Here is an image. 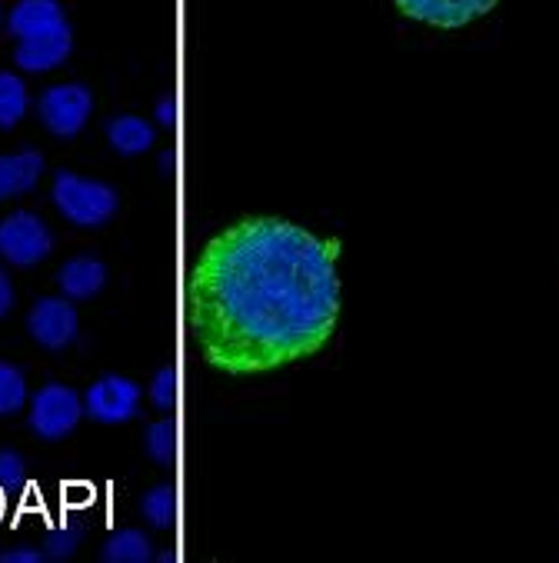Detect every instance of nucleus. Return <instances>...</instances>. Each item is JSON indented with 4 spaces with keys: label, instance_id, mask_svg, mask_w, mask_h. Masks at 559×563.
I'll return each mask as SVG.
<instances>
[{
    "label": "nucleus",
    "instance_id": "obj_15",
    "mask_svg": "<svg viewBox=\"0 0 559 563\" xmlns=\"http://www.w3.org/2000/svg\"><path fill=\"white\" fill-rule=\"evenodd\" d=\"M27 110V87L14 74H0V128H14Z\"/></svg>",
    "mask_w": 559,
    "mask_h": 563
},
{
    "label": "nucleus",
    "instance_id": "obj_14",
    "mask_svg": "<svg viewBox=\"0 0 559 563\" xmlns=\"http://www.w3.org/2000/svg\"><path fill=\"white\" fill-rule=\"evenodd\" d=\"M150 556H154L150 540L141 530H121V533L110 537L107 547H103V560L107 563H144Z\"/></svg>",
    "mask_w": 559,
    "mask_h": 563
},
{
    "label": "nucleus",
    "instance_id": "obj_16",
    "mask_svg": "<svg viewBox=\"0 0 559 563\" xmlns=\"http://www.w3.org/2000/svg\"><path fill=\"white\" fill-rule=\"evenodd\" d=\"M141 510H144V517H147L157 530L174 527V520H177V490H174L170 484L154 487V490L144 497Z\"/></svg>",
    "mask_w": 559,
    "mask_h": 563
},
{
    "label": "nucleus",
    "instance_id": "obj_19",
    "mask_svg": "<svg viewBox=\"0 0 559 563\" xmlns=\"http://www.w3.org/2000/svg\"><path fill=\"white\" fill-rule=\"evenodd\" d=\"M150 400H154V407H160V410H174V404H177V374H174V367H164V371L154 377V384H150Z\"/></svg>",
    "mask_w": 559,
    "mask_h": 563
},
{
    "label": "nucleus",
    "instance_id": "obj_7",
    "mask_svg": "<svg viewBox=\"0 0 559 563\" xmlns=\"http://www.w3.org/2000/svg\"><path fill=\"white\" fill-rule=\"evenodd\" d=\"M27 330L44 351H64L77 341V310L64 297H44L34 303Z\"/></svg>",
    "mask_w": 559,
    "mask_h": 563
},
{
    "label": "nucleus",
    "instance_id": "obj_3",
    "mask_svg": "<svg viewBox=\"0 0 559 563\" xmlns=\"http://www.w3.org/2000/svg\"><path fill=\"white\" fill-rule=\"evenodd\" d=\"M51 251H54V238L37 213L18 210V213L0 220V257H4L8 264L34 267V264L47 261Z\"/></svg>",
    "mask_w": 559,
    "mask_h": 563
},
{
    "label": "nucleus",
    "instance_id": "obj_11",
    "mask_svg": "<svg viewBox=\"0 0 559 563\" xmlns=\"http://www.w3.org/2000/svg\"><path fill=\"white\" fill-rule=\"evenodd\" d=\"M64 24H67V18H64V8L57 4V0H21V4H14L11 21H8V27L18 41L64 27Z\"/></svg>",
    "mask_w": 559,
    "mask_h": 563
},
{
    "label": "nucleus",
    "instance_id": "obj_22",
    "mask_svg": "<svg viewBox=\"0 0 559 563\" xmlns=\"http://www.w3.org/2000/svg\"><path fill=\"white\" fill-rule=\"evenodd\" d=\"M0 560L4 563H37L41 550H8V553H0Z\"/></svg>",
    "mask_w": 559,
    "mask_h": 563
},
{
    "label": "nucleus",
    "instance_id": "obj_17",
    "mask_svg": "<svg viewBox=\"0 0 559 563\" xmlns=\"http://www.w3.org/2000/svg\"><path fill=\"white\" fill-rule=\"evenodd\" d=\"M27 400V380L18 367L0 364V417H11Z\"/></svg>",
    "mask_w": 559,
    "mask_h": 563
},
{
    "label": "nucleus",
    "instance_id": "obj_12",
    "mask_svg": "<svg viewBox=\"0 0 559 563\" xmlns=\"http://www.w3.org/2000/svg\"><path fill=\"white\" fill-rule=\"evenodd\" d=\"M107 284V267L97 257H70L60 267V290L74 300H87L100 294Z\"/></svg>",
    "mask_w": 559,
    "mask_h": 563
},
{
    "label": "nucleus",
    "instance_id": "obj_8",
    "mask_svg": "<svg viewBox=\"0 0 559 563\" xmlns=\"http://www.w3.org/2000/svg\"><path fill=\"white\" fill-rule=\"evenodd\" d=\"M500 0H396V8L429 27H463L490 14Z\"/></svg>",
    "mask_w": 559,
    "mask_h": 563
},
{
    "label": "nucleus",
    "instance_id": "obj_5",
    "mask_svg": "<svg viewBox=\"0 0 559 563\" xmlns=\"http://www.w3.org/2000/svg\"><path fill=\"white\" fill-rule=\"evenodd\" d=\"M93 107V93L83 84H57L51 90H44L37 114L44 121V128L57 137H74L83 131L87 118Z\"/></svg>",
    "mask_w": 559,
    "mask_h": 563
},
{
    "label": "nucleus",
    "instance_id": "obj_6",
    "mask_svg": "<svg viewBox=\"0 0 559 563\" xmlns=\"http://www.w3.org/2000/svg\"><path fill=\"white\" fill-rule=\"evenodd\" d=\"M137 407H141V387L118 374L93 380L83 397V410L100 423H124L137 413Z\"/></svg>",
    "mask_w": 559,
    "mask_h": 563
},
{
    "label": "nucleus",
    "instance_id": "obj_9",
    "mask_svg": "<svg viewBox=\"0 0 559 563\" xmlns=\"http://www.w3.org/2000/svg\"><path fill=\"white\" fill-rule=\"evenodd\" d=\"M70 54V27H54V31H44V34H34V37H21L18 51H14V64L24 67V70H54L57 64H64Z\"/></svg>",
    "mask_w": 559,
    "mask_h": 563
},
{
    "label": "nucleus",
    "instance_id": "obj_1",
    "mask_svg": "<svg viewBox=\"0 0 559 563\" xmlns=\"http://www.w3.org/2000/svg\"><path fill=\"white\" fill-rule=\"evenodd\" d=\"M340 317L337 244L254 217L213 238L187 280V330L206 364L260 374L316 354Z\"/></svg>",
    "mask_w": 559,
    "mask_h": 563
},
{
    "label": "nucleus",
    "instance_id": "obj_20",
    "mask_svg": "<svg viewBox=\"0 0 559 563\" xmlns=\"http://www.w3.org/2000/svg\"><path fill=\"white\" fill-rule=\"evenodd\" d=\"M27 477V467L18 454H0V487L4 490H18Z\"/></svg>",
    "mask_w": 559,
    "mask_h": 563
},
{
    "label": "nucleus",
    "instance_id": "obj_10",
    "mask_svg": "<svg viewBox=\"0 0 559 563\" xmlns=\"http://www.w3.org/2000/svg\"><path fill=\"white\" fill-rule=\"evenodd\" d=\"M44 174L41 151H21L0 157V200H11L21 194H31Z\"/></svg>",
    "mask_w": 559,
    "mask_h": 563
},
{
    "label": "nucleus",
    "instance_id": "obj_2",
    "mask_svg": "<svg viewBox=\"0 0 559 563\" xmlns=\"http://www.w3.org/2000/svg\"><path fill=\"white\" fill-rule=\"evenodd\" d=\"M54 203L57 210L77 223V228H100L118 213V190L100 180H83L70 170H60L54 177Z\"/></svg>",
    "mask_w": 559,
    "mask_h": 563
},
{
    "label": "nucleus",
    "instance_id": "obj_18",
    "mask_svg": "<svg viewBox=\"0 0 559 563\" xmlns=\"http://www.w3.org/2000/svg\"><path fill=\"white\" fill-rule=\"evenodd\" d=\"M147 454L157 464H174L177 457V427L170 420H157L147 427Z\"/></svg>",
    "mask_w": 559,
    "mask_h": 563
},
{
    "label": "nucleus",
    "instance_id": "obj_4",
    "mask_svg": "<svg viewBox=\"0 0 559 563\" xmlns=\"http://www.w3.org/2000/svg\"><path fill=\"white\" fill-rule=\"evenodd\" d=\"M80 417H83V400L64 384H47L31 400V430L41 440L67 437L80 423Z\"/></svg>",
    "mask_w": 559,
    "mask_h": 563
},
{
    "label": "nucleus",
    "instance_id": "obj_13",
    "mask_svg": "<svg viewBox=\"0 0 559 563\" xmlns=\"http://www.w3.org/2000/svg\"><path fill=\"white\" fill-rule=\"evenodd\" d=\"M107 141H110V147H114L118 154L137 157V154L150 151L154 128L147 121H141V118H134V114H124V118H114V121L107 124Z\"/></svg>",
    "mask_w": 559,
    "mask_h": 563
},
{
    "label": "nucleus",
    "instance_id": "obj_21",
    "mask_svg": "<svg viewBox=\"0 0 559 563\" xmlns=\"http://www.w3.org/2000/svg\"><path fill=\"white\" fill-rule=\"evenodd\" d=\"M14 307V287H11V277L0 267V317H8Z\"/></svg>",
    "mask_w": 559,
    "mask_h": 563
}]
</instances>
